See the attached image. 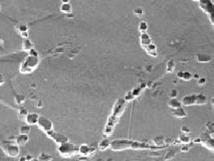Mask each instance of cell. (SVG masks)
Masks as SVG:
<instances>
[{"label":"cell","instance_id":"603a6c76","mask_svg":"<svg viewBox=\"0 0 214 161\" xmlns=\"http://www.w3.org/2000/svg\"><path fill=\"white\" fill-rule=\"evenodd\" d=\"M178 140L182 144H189L190 143V137L188 136V134H184L182 133L181 135L178 137Z\"/></svg>","mask_w":214,"mask_h":161},{"label":"cell","instance_id":"52a82bcc","mask_svg":"<svg viewBox=\"0 0 214 161\" xmlns=\"http://www.w3.org/2000/svg\"><path fill=\"white\" fill-rule=\"evenodd\" d=\"M48 134V136L51 138V139L56 143V144H62V143H66L69 141V139H67V137L66 135H63V134L61 133H58V132H49L47 133Z\"/></svg>","mask_w":214,"mask_h":161},{"label":"cell","instance_id":"2e32d148","mask_svg":"<svg viewBox=\"0 0 214 161\" xmlns=\"http://www.w3.org/2000/svg\"><path fill=\"white\" fill-rule=\"evenodd\" d=\"M168 107L174 110V109L182 107V103L179 99H177V98H170V100L168 101Z\"/></svg>","mask_w":214,"mask_h":161},{"label":"cell","instance_id":"d4e9b609","mask_svg":"<svg viewBox=\"0 0 214 161\" xmlns=\"http://www.w3.org/2000/svg\"><path fill=\"white\" fill-rule=\"evenodd\" d=\"M30 132V127L29 125H22L19 128V134H26V135H28Z\"/></svg>","mask_w":214,"mask_h":161},{"label":"cell","instance_id":"7a4b0ae2","mask_svg":"<svg viewBox=\"0 0 214 161\" xmlns=\"http://www.w3.org/2000/svg\"><path fill=\"white\" fill-rule=\"evenodd\" d=\"M40 64V59L39 56H31L28 53L23 61L21 62L19 71L21 74H31L38 68V66Z\"/></svg>","mask_w":214,"mask_h":161},{"label":"cell","instance_id":"7c38bea8","mask_svg":"<svg viewBox=\"0 0 214 161\" xmlns=\"http://www.w3.org/2000/svg\"><path fill=\"white\" fill-rule=\"evenodd\" d=\"M29 140V137L28 135H26V134H19L18 136H16L15 138V144L18 146H24L27 142Z\"/></svg>","mask_w":214,"mask_h":161},{"label":"cell","instance_id":"ab89813d","mask_svg":"<svg viewBox=\"0 0 214 161\" xmlns=\"http://www.w3.org/2000/svg\"><path fill=\"white\" fill-rule=\"evenodd\" d=\"M29 161H39V160H38V158H32V159L29 160Z\"/></svg>","mask_w":214,"mask_h":161},{"label":"cell","instance_id":"f546056e","mask_svg":"<svg viewBox=\"0 0 214 161\" xmlns=\"http://www.w3.org/2000/svg\"><path fill=\"white\" fill-rule=\"evenodd\" d=\"M24 101H25V97H23V96L17 95L15 97V102H16L17 105H22L24 103Z\"/></svg>","mask_w":214,"mask_h":161},{"label":"cell","instance_id":"d590c367","mask_svg":"<svg viewBox=\"0 0 214 161\" xmlns=\"http://www.w3.org/2000/svg\"><path fill=\"white\" fill-rule=\"evenodd\" d=\"M177 94H178V93H177V91L174 89V90H172V91H171V93H170V97H171V98H176V97H177Z\"/></svg>","mask_w":214,"mask_h":161},{"label":"cell","instance_id":"4fadbf2b","mask_svg":"<svg viewBox=\"0 0 214 161\" xmlns=\"http://www.w3.org/2000/svg\"><path fill=\"white\" fill-rule=\"evenodd\" d=\"M196 61L200 64H206V62H210L212 61V56L207 53H198L196 56Z\"/></svg>","mask_w":214,"mask_h":161},{"label":"cell","instance_id":"e575fe53","mask_svg":"<svg viewBox=\"0 0 214 161\" xmlns=\"http://www.w3.org/2000/svg\"><path fill=\"white\" fill-rule=\"evenodd\" d=\"M5 83V78H4V76L2 74H0V86H2Z\"/></svg>","mask_w":214,"mask_h":161},{"label":"cell","instance_id":"5bb4252c","mask_svg":"<svg viewBox=\"0 0 214 161\" xmlns=\"http://www.w3.org/2000/svg\"><path fill=\"white\" fill-rule=\"evenodd\" d=\"M172 115L176 118H185L187 116V112L183 108V107H180V108L174 109L172 112Z\"/></svg>","mask_w":214,"mask_h":161},{"label":"cell","instance_id":"30bf717a","mask_svg":"<svg viewBox=\"0 0 214 161\" xmlns=\"http://www.w3.org/2000/svg\"><path fill=\"white\" fill-rule=\"evenodd\" d=\"M200 2V6L203 10H205L206 13H209V14L212 15L213 12V5L210 0H199Z\"/></svg>","mask_w":214,"mask_h":161},{"label":"cell","instance_id":"ffe728a7","mask_svg":"<svg viewBox=\"0 0 214 161\" xmlns=\"http://www.w3.org/2000/svg\"><path fill=\"white\" fill-rule=\"evenodd\" d=\"M208 102L207 97L204 95V94H198L196 95V99H195V105H198V106H202L204 104H206Z\"/></svg>","mask_w":214,"mask_h":161},{"label":"cell","instance_id":"f35d334b","mask_svg":"<svg viewBox=\"0 0 214 161\" xmlns=\"http://www.w3.org/2000/svg\"><path fill=\"white\" fill-rule=\"evenodd\" d=\"M70 0H61V3H69Z\"/></svg>","mask_w":214,"mask_h":161},{"label":"cell","instance_id":"8fae6325","mask_svg":"<svg viewBox=\"0 0 214 161\" xmlns=\"http://www.w3.org/2000/svg\"><path fill=\"white\" fill-rule=\"evenodd\" d=\"M195 99H196V95H187L183 97V99L181 101L182 106L189 107V106L195 105Z\"/></svg>","mask_w":214,"mask_h":161},{"label":"cell","instance_id":"9a60e30c","mask_svg":"<svg viewBox=\"0 0 214 161\" xmlns=\"http://www.w3.org/2000/svg\"><path fill=\"white\" fill-rule=\"evenodd\" d=\"M140 42L141 44L145 47L146 46H148V44L152 43V39H151V37L147 33V32H143L141 33L140 35Z\"/></svg>","mask_w":214,"mask_h":161},{"label":"cell","instance_id":"f1b7e54d","mask_svg":"<svg viewBox=\"0 0 214 161\" xmlns=\"http://www.w3.org/2000/svg\"><path fill=\"white\" fill-rule=\"evenodd\" d=\"M164 137L162 136H159V137H156V138H154L153 139V142L155 143V145H162L164 144Z\"/></svg>","mask_w":214,"mask_h":161},{"label":"cell","instance_id":"74e56055","mask_svg":"<svg viewBox=\"0 0 214 161\" xmlns=\"http://www.w3.org/2000/svg\"><path fill=\"white\" fill-rule=\"evenodd\" d=\"M18 161H26L25 156H22V157H20L19 159H18Z\"/></svg>","mask_w":214,"mask_h":161},{"label":"cell","instance_id":"4dcf8cb0","mask_svg":"<svg viewBox=\"0 0 214 161\" xmlns=\"http://www.w3.org/2000/svg\"><path fill=\"white\" fill-rule=\"evenodd\" d=\"M134 14L137 16H142L144 14V10L142 7H136L134 9Z\"/></svg>","mask_w":214,"mask_h":161},{"label":"cell","instance_id":"9c48e42d","mask_svg":"<svg viewBox=\"0 0 214 161\" xmlns=\"http://www.w3.org/2000/svg\"><path fill=\"white\" fill-rule=\"evenodd\" d=\"M39 119V115L37 113H28L24 118L27 125H36Z\"/></svg>","mask_w":214,"mask_h":161},{"label":"cell","instance_id":"e0dca14e","mask_svg":"<svg viewBox=\"0 0 214 161\" xmlns=\"http://www.w3.org/2000/svg\"><path fill=\"white\" fill-rule=\"evenodd\" d=\"M145 50H146V51H147L150 56H152L153 57H156V56H158V52H157V46H156V44H154V43H150V44H148V46H145Z\"/></svg>","mask_w":214,"mask_h":161},{"label":"cell","instance_id":"cb8c5ba5","mask_svg":"<svg viewBox=\"0 0 214 161\" xmlns=\"http://www.w3.org/2000/svg\"><path fill=\"white\" fill-rule=\"evenodd\" d=\"M174 70H175V61L173 60H170L169 61L167 62L166 71H167V73H172V71H174Z\"/></svg>","mask_w":214,"mask_h":161},{"label":"cell","instance_id":"277c9868","mask_svg":"<svg viewBox=\"0 0 214 161\" xmlns=\"http://www.w3.org/2000/svg\"><path fill=\"white\" fill-rule=\"evenodd\" d=\"M2 150L7 156L9 157H17L19 155V146L16 145L15 143H10V142H3L1 144Z\"/></svg>","mask_w":214,"mask_h":161},{"label":"cell","instance_id":"ac0fdd59","mask_svg":"<svg viewBox=\"0 0 214 161\" xmlns=\"http://www.w3.org/2000/svg\"><path fill=\"white\" fill-rule=\"evenodd\" d=\"M22 48H23L24 51H29L30 50L34 48V43L31 41L28 37H26V38H24L23 40H22Z\"/></svg>","mask_w":214,"mask_h":161},{"label":"cell","instance_id":"3957f363","mask_svg":"<svg viewBox=\"0 0 214 161\" xmlns=\"http://www.w3.org/2000/svg\"><path fill=\"white\" fill-rule=\"evenodd\" d=\"M77 150H79V147L70 141L60 144L57 147L58 154L62 157H71V156L77 154Z\"/></svg>","mask_w":214,"mask_h":161},{"label":"cell","instance_id":"484cf974","mask_svg":"<svg viewBox=\"0 0 214 161\" xmlns=\"http://www.w3.org/2000/svg\"><path fill=\"white\" fill-rule=\"evenodd\" d=\"M139 30L141 31V33L146 32L148 30V23L146 21H141L139 23Z\"/></svg>","mask_w":214,"mask_h":161},{"label":"cell","instance_id":"ba28073f","mask_svg":"<svg viewBox=\"0 0 214 161\" xmlns=\"http://www.w3.org/2000/svg\"><path fill=\"white\" fill-rule=\"evenodd\" d=\"M95 151V148L90 147L89 144H81L79 146V150H77V153L81 156H89L93 153Z\"/></svg>","mask_w":214,"mask_h":161},{"label":"cell","instance_id":"d6a6232c","mask_svg":"<svg viewBox=\"0 0 214 161\" xmlns=\"http://www.w3.org/2000/svg\"><path fill=\"white\" fill-rule=\"evenodd\" d=\"M181 131H182V133H184V134H189L190 133V129L187 126L183 125V126L181 127Z\"/></svg>","mask_w":214,"mask_h":161},{"label":"cell","instance_id":"836d02e7","mask_svg":"<svg viewBox=\"0 0 214 161\" xmlns=\"http://www.w3.org/2000/svg\"><path fill=\"white\" fill-rule=\"evenodd\" d=\"M206 78H199L198 80H197V83L198 85H204V84H206Z\"/></svg>","mask_w":214,"mask_h":161},{"label":"cell","instance_id":"83f0119b","mask_svg":"<svg viewBox=\"0 0 214 161\" xmlns=\"http://www.w3.org/2000/svg\"><path fill=\"white\" fill-rule=\"evenodd\" d=\"M27 114H28V111H27L26 108H20L18 110V117L20 119H24Z\"/></svg>","mask_w":214,"mask_h":161},{"label":"cell","instance_id":"8d00e7d4","mask_svg":"<svg viewBox=\"0 0 214 161\" xmlns=\"http://www.w3.org/2000/svg\"><path fill=\"white\" fill-rule=\"evenodd\" d=\"M25 158H26V161H29V160L32 159L33 157H32L31 155H26V156H25Z\"/></svg>","mask_w":214,"mask_h":161},{"label":"cell","instance_id":"1f68e13d","mask_svg":"<svg viewBox=\"0 0 214 161\" xmlns=\"http://www.w3.org/2000/svg\"><path fill=\"white\" fill-rule=\"evenodd\" d=\"M175 157V152L174 151H169L165 156V160H169Z\"/></svg>","mask_w":214,"mask_h":161},{"label":"cell","instance_id":"5b68a950","mask_svg":"<svg viewBox=\"0 0 214 161\" xmlns=\"http://www.w3.org/2000/svg\"><path fill=\"white\" fill-rule=\"evenodd\" d=\"M38 126V128L40 130H42L45 133H49L53 131V123L52 121L45 117V116H39V119L37 121V124H36Z\"/></svg>","mask_w":214,"mask_h":161},{"label":"cell","instance_id":"8992f818","mask_svg":"<svg viewBox=\"0 0 214 161\" xmlns=\"http://www.w3.org/2000/svg\"><path fill=\"white\" fill-rule=\"evenodd\" d=\"M199 141L200 143L206 147L209 150H214V139H213V133H208V132H204L201 135L199 136Z\"/></svg>","mask_w":214,"mask_h":161},{"label":"cell","instance_id":"60d3db41","mask_svg":"<svg viewBox=\"0 0 214 161\" xmlns=\"http://www.w3.org/2000/svg\"><path fill=\"white\" fill-rule=\"evenodd\" d=\"M194 1H199V0H194Z\"/></svg>","mask_w":214,"mask_h":161},{"label":"cell","instance_id":"7402d4cb","mask_svg":"<svg viewBox=\"0 0 214 161\" xmlns=\"http://www.w3.org/2000/svg\"><path fill=\"white\" fill-rule=\"evenodd\" d=\"M61 11L66 13V14H70V13L72 11V7H71V4L69 3H61Z\"/></svg>","mask_w":214,"mask_h":161},{"label":"cell","instance_id":"44dd1931","mask_svg":"<svg viewBox=\"0 0 214 161\" xmlns=\"http://www.w3.org/2000/svg\"><path fill=\"white\" fill-rule=\"evenodd\" d=\"M110 145H111V141L108 138H104V139H102L99 142V149L101 151H104L108 148H110Z\"/></svg>","mask_w":214,"mask_h":161},{"label":"cell","instance_id":"4316f807","mask_svg":"<svg viewBox=\"0 0 214 161\" xmlns=\"http://www.w3.org/2000/svg\"><path fill=\"white\" fill-rule=\"evenodd\" d=\"M38 160L39 161H51L52 157L51 155L46 154V153H41L38 156Z\"/></svg>","mask_w":214,"mask_h":161},{"label":"cell","instance_id":"d6986e66","mask_svg":"<svg viewBox=\"0 0 214 161\" xmlns=\"http://www.w3.org/2000/svg\"><path fill=\"white\" fill-rule=\"evenodd\" d=\"M192 76L193 75L190 71H179V73H177V77L185 80V82H189V80H192Z\"/></svg>","mask_w":214,"mask_h":161},{"label":"cell","instance_id":"6da1fadb","mask_svg":"<svg viewBox=\"0 0 214 161\" xmlns=\"http://www.w3.org/2000/svg\"><path fill=\"white\" fill-rule=\"evenodd\" d=\"M145 144H141L138 142H133L125 139H116L111 142L110 148L114 151H121L129 148L140 149V148H149V146H144Z\"/></svg>","mask_w":214,"mask_h":161}]
</instances>
